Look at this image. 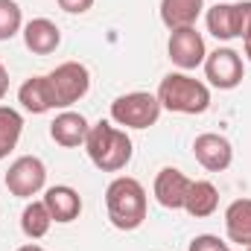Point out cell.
Listing matches in <instances>:
<instances>
[{
	"label": "cell",
	"mask_w": 251,
	"mask_h": 251,
	"mask_svg": "<svg viewBox=\"0 0 251 251\" xmlns=\"http://www.w3.org/2000/svg\"><path fill=\"white\" fill-rule=\"evenodd\" d=\"M243 50H246V59L251 62V0H246V26H243Z\"/></svg>",
	"instance_id": "cell-24"
},
{
	"label": "cell",
	"mask_w": 251,
	"mask_h": 251,
	"mask_svg": "<svg viewBox=\"0 0 251 251\" xmlns=\"http://www.w3.org/2000/svg\"><path fill=\"white\" fill-rule=\"evenodd\" d=\"M47 88L53 108H70L91 91V73L82 62H62L56 70L47 73Z\"/></svg>",
	"instance_id": "cell-4"
},
{
	"label": "cell",
	"mask_w": 251,
	"mask_h": 251,
	"mask_svg": "<svg viewBox=\"0 0 251 251\" xmlns=\"http://www.w3.org/2000/svg\"><path fill=\"white\" fill-rule=\"evenodd\" d=\"M158 102L161 108L173 114H204L210 108V88L201 79H193L190 73H167L158 85Z\"/></svg>",
	"instance_id": "cell-3"
},
{
	"label": "cell",
	"mask_w": 251,
	"mask_h": 251,
	"mask_svg": "<svg viewBox=\"0 0 251 251\" xmlns=\"http://www.w3.org/2000/svg\"><path fill=\"white\" fill-rule=\"evenodd\" d=\"M18 251H44L41 246H35V243H26V246H21Z\"/></svg>",
	"instance_id": "cell-26"
},
{
	"label": "cell",
	"mask_w": 251,
	"mask_h": 251,
	"mask_svg": "<svg viewBox=\"0 0 251 251\" xmlns=\"http://www.w3.org/2000/svg\"><path fill=\"white\" fill-rule=\"evenodd\" d=\"M193 155L207 173H225L234 164V146L225 134L204 131L193 140Z\"/></svg>",
	"instance_id": "cell-10"
},
{
	"label": "cell",
	"mask_w": 251,
	"mask_h": 251,
	"mask_svg": "<svg viewBox=\"0 0 251 251\" xmlns=\"http://www.w3.org/2000/svg\"><path fill=\"white\" fill-rule=\"evenodd\" d=\"M246 251H251V246H246Z\"/></svg>",
	"instance_id": "cell-28"
},
{
	"label": "cell",
	"mask_w": 251,
	"mask_h": 251,
	"mask_svg": "<svg viewBox=\"0 0 251 251\" xmlns=\"http://www.w3.org/2000/svg\"><path fill=\"white\" fill-rule=\"evenodd\" d=\"M9 94V70L3 67V62H0V100Z\"/></svg>",
	"instance_id": "cell-25"
},
{
	"label": "cell",
	"mask_w": 251,
	"mask_h": 251,
	"mask_svg": "<svg viewBox=\"0 0 251 251\" xmlns=\"http://www.w3.org/2000/svg\"><path fill=\"white\" fill-rule=\"evenodd\" d=\"M201 9H204V0H161V21L167 29L196 26Z\"/></svg>",
	"instance_id": "cell-16"
},
{
	"label": "cell",
	"mask_w": 251,
	"mask_h": 251,
	"mask_svg": "<svg viewBox=\"0 0 251 251\" xmlns=\"http://www.w3.org/2000/svg\"><path fill=\"white\" fill-rule=\"evenodd\" d=\"M3 158H6V152H3V149H0V161H3Z\"/></svg>",
	"instance_id": "cell-27"
},
{
	"label": "cell",
	"mask_w": 251,
	"mask_h": 251,
	"mask_svg": "<svg viewBox=\"0 0 251 251\" xmlns=\"http://www.w3.org/2000/svg\"><path fill=\"white\" fill-rule=\"evenodd\" d=\"M18 102H21L24 111H29V114H47V111H53L47 76H29V79L18 88Z\"/></svg>",
	"instance_id": "cell-17"
},
{
	"label": "cell",
	"mask_w": 251,
	"mask_h": 251,
	"mask_svg": "<svg viewBox=\"0 0 251 251\" xmlns=\"http://www.w3.org/2000/svg\"><path fill=\"white\" fill-rule=\"evenodd\" d=\"M6 190L18 199H32L38 196L47 184V167L41 158L35 155H21L18 161H12L9 173H6Z\"/></svg>",
	"instance_id": "cell-6"
},
{
	"label": "cell",
	"mask_w": 251,
	"mask_h": 251,
	"mask_svg": "<svg viewBox=\"0 0 251 251\" xmlns=\"http://www.w3.org/2000/svg\"><path fill=\"white\" fill-rule=\"evenodd\" d=\"M225 251H231V246H228V249H225Z\"/></svg>",
	"instance_id": "cell-29"
},
{
	"label": "cell",
	"mask_w": 251,
	"mask_h": 251,
	"mask_svg": "<svg viewBox=\"0 0 251 251\" xmlns=\"http://www.w3.org/2000/svg\"><path fill=\"white\" fill-rule=\"evenodd\" d=\"M219 207V190L213 187L210 181H190L187 199H184V210L196 219L213 216Z\"/></svg>",
	"instance_id": "cell-18"
},
{
	"label": "cell",
	"mask_w": 251,
	"mask_h": 251,
	"mask_svg": "<svg viewBox=\"0 0 251 251\" xmlns=\"http://www.w3.org/2000/svg\"><path fill=\"white\" fill-rule=\"evenodd\" d=\"M21 131H24V117H21L15 108L0 105V149H3L6 155L18 146Z\"/></svg>",
	"instance_id": "cell-20"
},
{
	"label": "cell",
	"mask_w": 251,
	"mask_h": 251,
	"mask_svg": "<svg viewBox=\"0 0 251 251\" xmlns=\"http://www.w3.org/2000/svg\"><path fill=\"white\" fill-rule=\"evenodd\" d=\"M50 225H53V216L47 210L44 201H29L21 213V231L29 237V240H41L50 234Z\"/></svg>",
	"instance_id": "cell-19"
},
{
	"label": "cell",
	"mask_w": 251,
	"mask_h": 251,
	"mask_svg": "<svg viewBox=\"0 0 251 251\" xmlns=\"http://www.w3.org/2000/svg\"><path fill=\"white\" fill-rule=\"evenodd\" d=\"M85 152L91 158V164L102 173H120L128 167L131 155H134V146H131V137L126 134V128H117L108 120H100V123L91 126L88 137H85Z\"/></svg>",
	"instance_id": "cell-1"
},
{
	"label": "cell",
	"mask_w": 251,
	"mask_h": 251,
	"mask_svg": "<svg viewBox=\"0 0 251 251\" xmlns=\"http://www.w3.org/2000/svg\"><path fill=\"white\" fill-rule=\"evenodd\" d=\"M246 26V0H219L213 9H207V32L219 41H234L243 35Z\"/></svg>",
	"instance_id": "cell-9"
},
{
	"label": "cell",
	"mask_w": 251,
	"mask_h": 251,
	"mask_svg": "<svg viewBox=\"0 0 251 251\" xmlns=\"http://www.w3.org/2000/svg\"><path fill=\"white\" fill-rule=\"evenodd\" d=\"M187 190H190V178L176 170V167H164L158 176H155V199L161 207L167 210H184V199H187Z\"/></svg>",
	"instance_id": "cell-11"
},
{
	"label": "cell",
	"mask_w": 251,
	"mask_h": 251,
	"mask_svg": "<svg viewBox=\"0 0 251 251\" xmlns=\"http://www.w3.org/2000/svg\"><path fill=\"white\" fill-rule=\"evenodd\" d=\"M225 234L237 246H251V199H237L225 210Z\"/></svg>",
	"instance_id": "cell-15"
},
{
	"label": "cell",
	"mask_w": 251,
	"mask_h": 251,
	"mask_svg": "<svg viewBox=\"0 0 251 251\" xmlns=\"http://www.w3.org/2000/svg\"><path fill=\"white\" fill-rule=\"evenodd\" d=\"M167 53L170 62L178 70H196L199 64H204L207 59V47L204 38L196 26H181V29H170V41H167Z\"/></svg>",
	"instance_id": "cell-8"
},
{
	"label": "cell",
	"mask_w": 251,
	"mask_h": 251,
	"mask_svg": "<svg viewBox=\"0 0 251 251\" xmlns=\"http://www.w3.org/2000/svg\"><path fill=\"white\" fill-rule=\"evenodd\" d=\"M225 249H228V243H222L219 237H213V234H199V237L190 240L187 251H225Z\"/></svg>",
	"instance_id": "cell-22"
},
{
	"label": "cell",
	"mask_w": 251,
	"mask_h": 251,
	"mask_svg": "<svg viewBox=\"0 0 251 251\" xmlns=\"http://www.w3.org/2000/svg\"><path fill=\"white\" fill-rule=\"evenodd\" d=\"M91 131V123L79 114V111H62L56 114V120L50 123V137L64 146V149H76V146H85V137Z\"/></svg>",
	"instance_id": "cell-14"
},
{
	"label": "cell",
	"mask_w": 251,
	"mask_h": 251,
	"mask_svg": "<svg viewBox=\"0 0 251 251\" xmlns=\"http://www.w3.org/2000/svg\"><path fill=\"white\" fill-rule=\"evenodd\" d=\"M161 111L164 108H161L155 94L131 91V94H123L111 102V123L123 126V128H149L158 123Z\"/></svg>",
	"instance_id": "cell-5"
},
{
	"label": "cell",
	"mask_w": 251,
	"mask_h": 251,
	"mask_svg": "<svg viewBox=\"0 0 251 251\" xmlns=\"http://www.w3.org/2000/svg\"><path fill=\"white\" fill-rule=\"evenodd\" d=\"M24 44L35 56H50L62 44V29L50 18H32L24 24Z\"/></svg>",
	"instance_id": "cell-12"
},
{
	"label": "cell",
	"mask_w": 251,
	"mask_h": 251,
	"mask_svg": "<svg viewBox=\"0 0 251 251\" xmlns=\"http://www.w3.org/2000/svg\"><path fill=\"white\" fill-rule=\"evenodd\" d=\"M41 201L47 204L53 222H62V225L73 222V219H79V213H82V196H79L73 187H67V184L47 187Z\"/></svg>",
	"instance_id": "cell-13"
},
{
	"label": "cell",
	"mask_w": 251,
	"mask_h": 251,
	"mask_svg": "<svg viewBox=\"0 0 251 251\" xmlns=\"http://www.w3.org/2000/svg\"><path fill=\"white\" fill-rule=\"evenodd\" d=\"M24 29V12L15 0H0V41L15 38Z\"/></svg>",
	"instance_id": "cell-21"
},
{
	"label": "cell",
	"mask_w": 251,
	"mask_h": 251,
	"mask_svg": "<svg viewBox=\"0 0 251 251\" xmlns=\"http://www.w3.org/2000/svg\"><path fill=\"white\" fill-rule=\"evenodd\" d=\"M146 190L131 176H117L105 187V210L117 231H134L146 219Z\"/></svg>",
	"instance_id": "cell-2"
},
{
	"label": "cell",
	"mask_w": 251,
	"mask_h": 251,
	"mask_svg": "<svg viewBox=\"0 0 251 251\" xmlns=\"http://www.w3.org/2000/svg\"><path fill=\"white\" fill-rule=\"evenodd\" d=\"M56 3L62 6L67 15H85L94 6V0H56Z\"/></svg>",
	"instance_id": "cell-23"
},
{
	"label": "cell",
	"mask_w": 251,
	"mask_h": 251,
	"mask_svg": "<svg viewBox=\"0 0 251 251\" xmlns=\"http://www.w3.org/2000/svg\"><path fill=\"white\" fill-rule=\"evenodd\" d=\"M204 76L213 88L219 91H234L237 85H243L246 79V64L243 56L231 47H216L213 53H207L204 59Z\"/></svg>",
	"instance_id": "cell-7"
}]
</instances>
